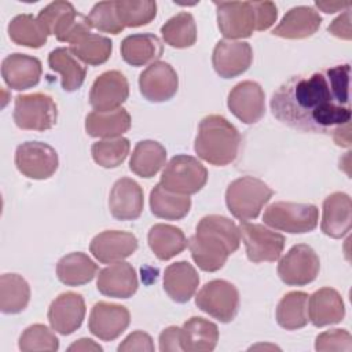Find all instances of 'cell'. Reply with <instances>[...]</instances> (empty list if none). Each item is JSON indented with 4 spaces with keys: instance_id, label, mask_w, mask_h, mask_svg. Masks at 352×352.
<instances>
[{
    "instance_id": "12",
    "label": "cell",
    "mask_w": 352,
    "mask_h": 352,
    "mask_svg": "<svg viewBox=\"0 0 352 352\" xmlns=\"http://www.w3.org/2000/svg\"><path fill=\"white\" fill-rule=\"evenodd\" d=\"M15 165L23 176L44 180L56 172L58 153L44 142H25L16 147Z\"/></svg>"
},
{
    "instance_id": "7",
    "label": "cell",
    "mask_w": 352,
    "mask_h": 352,
    "mask_svg": "<svg viewBox=\"0 0 352 352\" xmlns=\"http://www.w3.org/2000/svg\"><path fill=\"white\" fill-rule=\"evenodd\" d=\"M208 180L206 168L191 155H175L162 170L160 184L172 192L191 195L202 190Z\"/></svg>"
},
{
    "instance_id": "46",
    "label": "cell",
    "mask_w": 352,
    "mask_h": 352,
    "mask_svg": "<svg viewBox=\"0 0 352 352\" xmlns=\"http://www.w3.org/2000/svg\"><path fill=\"white\" fill-rule=\"evenodd\" d=\"M120 352H131V351H147V352H153L154 351V344H153V338L142 331V330H136L133 333H131L117 348Z\"/></svg>"
},
{
    "instance_id": "45",
    "label": "cell",
    "mask_w": 352,
    "mask_h": 352,
    "mask_svg": "<svg viewBox=\"0 0 352 352\" xmlns=\"http://www.w3.org/2000/svg\"><path fill=\"white\" fill-rule=\"evenodd\" d=\"M315 349L319 352L352 351V336L345 329H331L320 333L315 340Z\"/></svg>"
},
{
    "instance_id": "23",
    "label": "cell",
    "mask_w": 352,
    "mask_h": 352,
    "mask_svg": "<svg viewBox=\"0 0 352 352\" xmlns=\"http://www.w3.org/2000/svg\"><path fill=\"white\" fill-rule=\"evenodd\" d=\"M41 62L26 54H11L1 62V76L11 89H29L38 84L41 77Z\"/></svg>"
},
{
    "instance_id": "43",
    "label": "cell",
    "mask_w": 352,
    "mask_h": 352,
    "mask_svg": "<svg viewBox=\"0 0 352 352\" xmlns=\"http://www.w3.org/2000/svg\"><path fill=\"white\" fill-rule=\"evenodd\" d=\"M19 349L22 352L32 351H58L59 340L45 324H32L19 337Z\"/></svg>"
},
{
    "instance_id": "32",
    "label": "cell",
    "mask_w": 352,
    "mask_h": 352,
    "mask_svg": "<svg viewBox=\"0 0 352 352\" xmlns=\"http://www.w3.org/2000/svg\"><path fill=\"white\" fill-rule=\"evenodd\" d=\"M166 150L155 140H140L136 143L131 160L129 169L144 179L155 176L165 165Z\"/></svg>"
},
{
    "instance_id": "41",
    "label": "cell",
    "mask_w": 352,
    "mask_h": 352,
    "mask_svg": "<svg viewBox=\"0 0 352 352\" xmlns=\"http://www.w3.org/2000/svg\"><path fill=\"white\" fill-rule=\"evenodd\" d=\"M116 10L124 28H138L155 18L157 3L151 0H117Z\"/></svg>"
},
{
    "instance_id": "36",
    "label": "cell",
    "mask_w": 352,
    "mask_h": 352,
    "mask_svg": "<svg viewBox=\"0 0 352 352\" xmlns=\"http://www.w3.org/2000/svg\"><path fill=\"white\" fill-rule=\"evenodd\" d=\"M308 298L304 292H290L285 294L276 307V322L286 330H297L309 322Z\"/></svg>"
},
{
    "instance_id": "29",
    "label": "cell",
    "mask_w": 352,
    "mask_h": 352,
    "mask_svg": "<svg viewBox=\"0 0 352 352\" xmlns=\"http://www.w3.org/2000/svg\"><path fill=\"white\" fill-rule=\"evenodd\" d=\"M219 341L217 326L201 316H192L182 327V349L186 352L213 351Z\"/></svg>"
},
{
    "instance_id": "28",
    "label": "cell",
    "mask_w": 352,
    "mask_h": 352,
    "mask_svg": "<svg viewBox=\"0 0 352 352\" xmlns=\"http://www.w3.org/2000/svg\"><path fill=\"white\" fill-rule=\"evenodd\" d=\"M129 128L131 116L124 107L110 111H91L85 118V131L92 138H120Z\"/></svg>"
},
{
    "instance_id": "38",
    "label": "cell",
    "mask_w": 352,
    "mask_h": 352,
    "mask_svg": "<svg viewBox=\"0 0 352 352\" xmlns=\"http://www.w3.org/2000/svg\"><path fill=\"white\" fill-rule=\"evenodd\" d=\"M8 36L18 45L40 48L47 43L50 34L36 16L21 14L14 16L8 23Z\"/></svg>"
},
{
    "instance_id": "31",
    "label": "cell",
    "mask_w": 352,
    "mask_h": 352,
    "mask_svg": "<svg viewBox=\"0 0 352 352\" xmlns=\"http://www.w3.org/2000/svg\"><path fill=\"white\" fill-rule=\"evenodd\" d=\"M148 246L160 260H169L180 254L188 245L184 232L170 224H154L147 234Z\"/></svg>"
},
{
    "instance_id": "24",
    "label": "cell",
    "mask_w": 352,
    "mask_h": 352,
    "mask_svg": "<svg viewBox=\"0 0 352 352\" xmlns=\"http://www.w3.org/2000/svg\"><path fill=\"white\" fill-rule=\"evenodd\" d=\"M352 202L345 192H333L323 201L320 228L323 234L338 239L351 231Z\"/></svg>"
},
{
    "instance_id": "16",
    "label": "cell",
    "mask_w": 352,
    "mask_h": 352,
    "mask_svg": "<svg viewBox=\"0 0 352 352\" xmlns=\"http://www.w3.org/2000/svg\"><path fill=\"white\" fill-rule=\"evenodd\" d=\"M128 96L126 77L118 70H107L95 78L89 92V103L95 111H110L121 107Z\"/></svg>"
},
{
    "instance_id": "39",
    "label": "cell",
    "mask_w": 352,
    "mask_h": 352,
    "mask_svg": "<svg viewBox=\"0 0 352 352\" xmlns=\"http://www.w3.org/2000/svg\"><path fill=\"white\" fill-rule=\"evenodd\" d=\"M70 52L87 65L98 66L104 63L113 51V41L100 34L87 33L76 43L70 44Z\"/></svg>"
},
{
    "instance_id": "21",
    "label": "cell",
    "mask_w": 352,
    "mask_h": 352,
    "mask_svg": "<svg viewBox=\"0 0 352 352\" xmlns=\"http://www.w3.org/2000/svg\"><path fill=\"white\" fill-rule=\"evenodd\" d=\"M143 190L129 177L118 179L109 195V209L117 220H136L143 210Z\"/></svg>"
},
{
    "instance_id": "10",
    "label": "cell",
    "mask_w": 352,
    "mask_h": 352,
    "mask_svg": "<svg viewBox=\"0 0 352 352\" xmlns=\"http://www.w3.org/2000/svg\"><path fill=\"white\" fill-rule=\"evenodd\" d=\"M197 307L220 320L221 323L231 322L239 308L238 289L224 279H213L202 286L195 297Z\"/></svg>"
},
{
    "instance_id": "17",
    "label": "cell",
    "mask_w": 352,
    "mask_h": 352,
    "mask_svg": "<svg viewBox=\"0 0 352 352\" xmlns=\"http://www.w3.org/2000/svg\"><path fill=\"white\" fill-rule=\"evenodd\" d=\"M253 60L249 43L236 40H220L212 54V65L223 78H234L245 73Z\"/></svg>"
},
{
    "instance_id": "48",
    "label": "cell",
    "mask_w": 352,
    "mask_h": 352,
    "mask_svg": "<svg viewBox=\"0 0 352 352\" xmlns=\"http://www.w3.org/2000/svg\"><path fill=\"white\" fill-rule=\"evenodd\" d=\"M327 30L342 40H351V10L346 8L340 16H337L327 28Z\"/></svg>"
},
{
    "instance_id": "19",
    "label": "cell",
    "mask_w": 352,
    "mask_h": 352,
    "mask_svg": "<svg viewBox=\"0 0 352 352\" xmlns=\"http://www.w3.org/2000/svg\"><path fill=\"white\" fill-rule=\"evenodd\" d=\"M85 302L81 294L66 292L59 294L48 308V322L59 334L74 333L84 320Z\"/></svg>"
},
{
    "instance_id": "33",
    "label": "cell",
    "mask_w": 352,
    "mask_h": 352,
    "mask_svg": "<svg viewBox=\"0 0 352 352\" xmlns=\"http://www.w3.org/2000/svg\"><path fill=\"white\" fill-rule=\"evenodd\" d=\"M98 272V265L81 252L63 256L56 264L58 279L66 286H81L91 282Z\"/></svg>"
},
{
    "instance_id": "40",
    "label": "cell",
    "mask_w": 352,
    "mask_h": 352,
    "mask_svg": "<svg viewBox=\"0 0 352 352\" xmlns=\"http://www.w3.org/2000/svg\"><path fill=\"white\" fill-rule=\"evenodd\" d=\"M162 38L173 48H188L197 41V25L190 12H179L161 28Z\"/></svg>"
},
{
    "instance_id": "13",
    "label": "cell",
    "mask_w": 352,
    "mask_h": 352,
    "mask_svg": "<svg viewBox=\"0 0 352 352\" xmlns=\"http://www.w3.org/2000/svg\"><path fill=\"white\" fill-rule=\"evenodd\" d=\"M239 234L246 248L248 258L252 263L275 261L285 248V236L263 224L241 221Z\"/></svg>"
},
{
    "instance_id": "34",
    "label": "cell",
    "mask_w": 352,
    "mask_h": 352,
    "mask_svg": "<svg viewBox=\"0 0 352 352\" xmlns=\"http://www.w3.org/2000/svg\"><path fill=\"white\" fill-rule=\"evenodd\" d=\"M50 67L60 74L62 88L66 92L77 91L87 76V69L77 60L69 48H55L48 55Z\"/></svg>"
},
{
    "instance_id": "9",
    "label": "cell",
    "mask_w": 352,
    "mask_h": 352,
    "mask_svg": "<svg viewBox=\"0 0 352 352\" xmlns=\"http://www.w3.org/2000/svg\"><path fill=\"white\" fill-rule=\"evenodd\" d=\"M56 120L58 107L50 95L36 92L15 98L14 121L18 128L43 132L51 129Z\"/></svg>"
},
{
    "instance_id": "51",
    "label": "cell",
    "mask_w": 352,
    "mask_h": 352,
    "mask_svg": "<svg viewBox=\"0 0 352 352\" xmlns=\"http://www.w3.org/2000/svg\"><path fill=\"white\" fill-rule=\"evenodd\" d=\"M69 351H102V346L95 344L91 338H80L74 344H72Z\"/></svg>"
},
{
    "instance_id": "3",
    "label": "cell",
    "mask_w": 352,
    "mask_h": 352,
    "mask_svg": "<svg viewBox=\"0 0 352 352\" xmlns=\"http://www.w3.org/2000/svg\"><path fill=\"white\" fill-rule=\"evenodd\" d=\"M217 8L220 33L228 40L250 37L253 32L270 29L278 10L272 1H213Z\"/></svg>"
},
{
    "instance_id": "50",
    "label": "cell",
    "mask_w": 352,
    "mask_h": 352,
    "mask_svg": "<svg viewBox=\"0 0 352 352\" xmlns=\"http://www.w3.org/2000/svg\"><path fill=\"white\" fill-rule=\"evenodd\" d=\"M315 6L322 10L326 14H333L336 11H340L342 8H349L351 1H316Z\"/></svg>"
},
{
    "instance_id": "14",
    "label": "cell",
    "mask_w": 352,
    "mask_h": 352,
    "mask_svg": "<svg viewBox=\"0 0 352 352\" xmlns=\"http://www.w3.org/2000/svg\"><path fill=\"white\" fill-rule=\"evenodd\" d=\"M179 87L176 70L162 60H157L147 66L139 76V89L144 99L161 103L172 99Z\"/></svg>"
},
{
    "instance_id": "42",
    "label": "cell",
    "mask_w": 352,
    "mask_h": 352,
    "mask_svg": "<svg viewBox=\"0 0 352 352\" xmlns=\"http://www.w3.org/2000/svg\"><path fill=\"white\" fill-rule=\"evenodd\" d=\"M131 150V143L126 138H114L99 140L92 144L91 153L94 161L103 168H117L128 157Z\"/></svg>"
},
{
    "instance_id": "18",
    "label": "cell",
    "mask_w": 352,
    "mask_h": 352,
    "mask_svg": "<svg viewBox=\"0 0 352 352\" xmlns=\"http://www.w3.org/2000/svg\"><path fill=\"white\" fill-rule=\"evenodd\" d=\"M129 320V311L124 305L99 301L91 309L88 329L95 337L113 341L126 330Z\"/></svg>"
},
{
    "instance_id": "6",
    "label": "cell",
    "mask_w": 352,
    "mask_h": 352,
    "mask_svg": "<svg viewBox=\"0 0 352 352\" xmlns=\"http://www.w3.org/2000/svg\"><path fill=\"white\" fill-rule=\"evenodd\" d=\"M37 19L47 29L48 34H54L59 41L70 44L80 40L87 33H91L89 18L77 12L69 1H54L44 7Z\"/></svg>"
},
{
    "instance_id": "30",
    "label": "cell",
    "mask_w": 352,
    "mask_h": 352,
    "mask_svg": "<svg viewBox=\"0 0 352 352\" xmlns=\"http://www.w3.org/2000/svg\"><path fill=\"white\" fill-rule=\"evenodd\" d=\"M164 52L161 40L151 33H138L126 36L121 43V56L132 66H143L157 62Z\"/></svg>"
},
{
    "instance_id": "2",
    "label": "cell",
    "mask_w": 352,
    "mask_h": 352,
    "mask_svg": "<svg viewBox=\"0 0 352 352\" xmlns=\"http://www.w3.org/2000/svg\"><path fill=\"white\" fill-rule=\"evenodd\" d=\"M239 227L228 217L209 214L199 220L195 234L188 241L191 257L206 272L223 268L230 254L238 250Z\"/></svg>"
},
{
    "instance_id": "22",
    "label": "cell",
    "mask_w": 352,
    "mask_h": 352,
    "mask_svg": "<svg viewBox=\"0 0 352 352\" xmlns=\"http://www.w3.org/2000/svg\"><path fill=\"white\" fill-rule=\"evenodd\" d=\"M138 275L132 264L117 261L103 268L98 274L96 287L107 297L129 298L138 290Z\"/></svg>"
},
{
    "instance_id": "4",
    "label": "cell",
    "mask_w": 352,
    "mask_h": 352,
    "mask_svg": "<svg viewBox=\"0 0 352 352\" xmlns=\"http://www.w3.org/2000/svg\"><path fill=\"white\" fill-rule=\"evenodd\" d=\"M239 147L241 135L227 118L219 114L202 118L194 143V150L201 160L224 166L235 161Z\"/></svg>"
},
{
    "instance_id": "20",
    "label": "cell",
    "mask_w": 352,
    "mask_h": 352,
    "mask_svg": "<svg viewBox=\"0 0 352 352\" xmlns=\"http://www.w3.org/2000/svg\"><path fill=\"white\" fill-rule=\"evenodd\" d=\"M138 249V238L128 231L107 230L94 236L89 250L103 264H113L129 257Z\"/></svg>"
},
{
    "instance_id": "5",
    "label": "cell",
    "mask_w": 352,
    "mask_h": 352,
    "mask_svg": "<svg viewBox=\"0 0 352 352\" xmlns=\"http://www.w3.org/2000/svg\"><path fill=\"white\" fill-rule=\"evenodd\" d=\"M274 191L263 180L242 176L230 183L226 191V204L231 214L241 221L256 219Z\"/></svg>"
},
{
    "instance_id": "47",
    "label": "cell",
    "mask_w": 352,
    "mask_h": 352,
    "mask_svg": "<svg viewBox=\"0 0 352 352\" xmlns=\"http://www.w3.org/2000/svg\"><path fill=\"white\" fill-rule=\"evenodd\" d=\"M160 351H183L182 349V329L169 326L160 334Z\"/></svg>"
},
{
    "instance_id": "25",
    "label": "cell",
    "mask_w": 352,
    "mask_h": 352,
    "mask_svg": "<svg viewBox=\"0 0 352 352\" xmlns=\"http://www.w3.org/2000/svg\"><path fill=\"white\" fill-rule=\"evenodd\" d=\"M345 316L341 294L331 287H322L308 298V318L316 327L340 323Z\"/></svg>"
},
{
    "instance_id": "35",
    "label": "cell",
    "mask_w": 352,
    "mask_h": 352,
    "mask_svg": "<svg viewBox=\"0 0 352 352\" xmlns=\"http://www.w3.org/2000/svg\"><path fill=\"white\" fill-rule=\"evenodd\" d=\"M150 209L160 219L180 220L188 214L191 199L188 195L168 191L158 183L150 191Z\"/></svg>"
},
{
    "instance_id": "11",
    "label": "cell",
    "mask_w": 352,
    "mask_h": 352,
    "mask_svg": "<svg viewBox=\"0 0 352 352\" xmlns=\"http://www.w3.org/2000/svg\"><path fill=\"white\" fill-rule=\"evenodd\" d=\"M320 261L315 250L305 245H294L278 264V275L289 286H305L319 274Z\"/></svg>"
},
{
    "instance_id": "44",
    "label": "cell",
    "mask_w": 352,
    "mask_h": 352,
    "mask_svg": "<svg viewBox=\"0 0 352 352\" xmlns=\"http://www.w3.org/2000/svg\"><path fill=\"white\" fill-rule=\"evenodd\" d=\"M91 26L98 29L103 33L110 34H118L124 30V26L121 25L117 10H116V1H100L94 6L89 15Z\"/></svg>"
},
{
    "instance_id": "8",
    "label": "cell",
    "mask_w": 352,
    "mask_h": 352,
    "mask_svg": "<svg viewBox=\"0 0 352 352\" xmlns=\"http://www.w3.org/2000/svg\"><path fill=\"white\" fill-rule=\"evenodd\" d=\"M319 212L312 204L275 202L271 204L264 214V224L290 234H304L314 231L318 226Z\"/></svg>"
},
{
    "instance_id": "37",
    "label": "cell",
    "mask_w": 352,
    "mask_h": 352,
    "mask_svg": "<svg viewBox=\"0 0 352 352\" xmlns=\"http://www.w3.org/2000/svg\"><path fill=\"white\" fill-rule=\"evenodd\" d=\"M30 300L29 283L18 274L0 276V311L3 314L22 312Z\"/></svg>"
},
{
    "instance_id": "27",
    "label": "cell",
    "mask_w": 352,
    "mask_h": 352,
    "mask_svg": "<svg viewBox=\"0 0 352 352\" xmlns=\"http://www.w3.org/2000/svg\"><path fill=\"white\" fill-rule=\"evenodd\" d=\"M199 275L188 261H176L165 268L164 290L176 302H187L197 292Z\"/></svg>"
},
{
    "instance_id": "15",
    "label": "cell",
    "mask_w": 352,
    "mask_h": 352,
    "mask_svg": "<svg viewBox=\"0 0 352 352\" xmlns=\"http://www.w3.org/2000/svg\"><path fill=\"white\" fill-rule=\"evenodd\" d=\"M230 111L245 124H256L265 113V94L256 81L238 82L228 94Z\"/></svg>"
},
{
    "instance_id": "49",
    "label": "cell",
    "mask_w": 352,
    "mask_h": 352,
    "mask_svg": "<svg viewBox=\"0 0 352 352\" xmlns=\"http://www.w3.org/2000/svg\"><path fill=\"white\" fill-rule=\"evenodd\" d=\"M331 135H333L337 146L349 147L351 146V122L337 126Z\"/></svg>"
},
{
    "instance_id": "26",
    "label": "cell",
    "mask_w": 352,
    "mask_h": 352,
    "mask_svg": "<svg viewBox=\"0 0 352 352\" xmlns=\"http://www.w3.org/2000/svg\"><path fill=\"white\" fill-rule=\"evenodd\" d=\"M322 16L312 7L298 6L289 10L278 26L272 30L274 36L283 38H307L318 32Z\"/></svg>"
},
{
    "instance_id": "1",
    "label": "cell",
    "mask_w": 352,
    "mask_h": 352,
    "mask_svg": "<svg viewBox=\"0 0 352 352\" xmlns=\"http://www.w3.org/2000/svg\"><path fill=\"white\" fill-rule=\"evenodd\" d=\"M349 72V63H344L289 77L271 98L272 114L301 132L333 133L351 121Z\"/></svg>"
}]
</instances>
